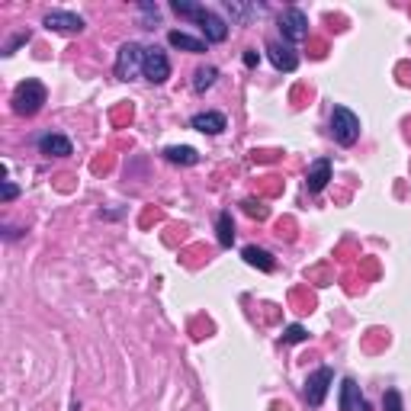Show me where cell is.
<instances>
[{
    "label": "cell",
    "instance_id": "obj_19",
    "mask_svg": "<svg viewBox=\"0 0 411 411\" xmlns=\"http://www.w3.org/2000/svg\"><path fill=\"white\" fill-rule=\"evenodd\" d=\"M171 10H173V13H180V16L199 19V16H203V10H206V6H203V4H190V0H173V4H171Z\"/></svg>",
    "mask_w": 411,
    "mask_h": 411
},
{
    "label": "cell",
    "instance_id": "obj_3",
    "mask_svg": "<svg viewBox=\"0 0 411 411\" xmlns=\"http://www.w3.org/2000/svg\"><path fill=\"white\" fill-rule=\"evenodd\" d=\"M141 61H145V49H141L138 42L119 45V51H116V68H113L116 77H119V81H132L141 71Z\"/></svg>",
    "mask_w": 411,
    "mask_h": 411
},
{
    "label": "cell",
    "instance_id": "obj_10",
    "mask_svg": "<svg viewBox=\"0 0 411 411\" xmlns=\"http://www.w3.org/2000/svg\"><path fill=\"white\" fill-rule=\"evenodd\" d=\"M190 126L196 128V132H203V135H218V132H225V128H228V119H225L222 113H215V109H206V113L193 116Z\"/></svg>",
    "mask_w": 411,
    "mask_h": 411
},
{
    "label": "cell",
    "instance_id": "obj_2",
    "mask_svg": "<svg viewBox=\"0 0 411 411\" xmlns=\"http://www.w3.org/2000/svg\"><path fill=\"white\" fill-rule=\"evenodd\" d=\"M331 135L338 145L350 148L360 138V116L347 106H334L331 109Z\"/></svg>",
    "mask_w": 411,
    "mask_h": 411
},
{
    "label": "cell",
    "instance_id": "obj_24",
    "mask_svg": "<svg viewBox=\"0 0 411 411\" xmlns=\"http://www.w3.org/2000/svg\"><path fill=\"white\" fill-rule=\"evenodd\" d=\"M16 183H10V180H4V203H10V199H16Z\"/></svg>",
    "mask_w": 411,
    "mask_h": 411
},
{
    "label": "cell",
    "instance_id": "obj_20",
    "mask_svg": "<svg viewBox=\"0 0 411 411\" xmlns=\"http://www.w3.org/2000/svg\"><path fill=\"white\" fill-rule=\"evenodd\" d=\"M305 338H308V331L302 325H289L286 331H283V340H286V344H302Z\"/></svg>",
    "mask_w": 411,
    "mask_h": 411
},
{
    "label": "cell",
    "instance_id": "obj_11",
    "mask_svg": "<svg viewBox=\"0 0 411 411\" xmlns=\"http://www.w3.org/2000/svg\"><path fill=\"white\" fill-rule=\"evenodd\" d=\"M328 180H331V161H328V158L312 161V164H308V173H305L308 193H321L328 186Z\"/></svg>",
    "mask_w": 411,
    "mask_h": 411
},
{
    "label": "cell",
    "instance_id": "obj_16",
    "mask_svg": "<svg viewBox=\"0 0 411 411\" xmlns=\"http://www.w3.org/2000/svg\"><path fill=\"white\" fill-rule=\"evenodd\" d=\"M241 257L250 263V267L263 270V273H270V270L276 267V260H273V257H270L263 248H254V244H250V248H244V250H241Z\"/></svg>",
    "mask_w": 411,
    "mask_h": 411
},
{
    "label": "cell",
    "instance_id": "obj_21",
    "mask_svg": "<svg viewBox=\"0 0 411 411\" xmlns=\"http://www.w3.org/2000/svg\"><path fill=\"white\" fill-rule=\"evenodd\" d=\"M382 408H385V411H405L398 389H389V392H385V395H382Z\"/></svg>",
    "mask_w": 411,
    "mask_h": 411
},
{
    "label": "cell",
    "instance_id": "obj_13",
    "mask_svg": "<svg viewBox=\"0 0 411 411\" xmlns=\"http://www.w3.org/2000/svg\"><path fill=\"white\" fill-rule=\"evenodd\" d=\"M340 411H366L363 392H360L357 379H350V376L340 382Z\"/></svg>",
    "mask_w": 411,
    "mask_h": 411
},
{
    "label": "cell",
    "instance_id": "obj_17",
    "mask_svg": "<svg viewBox=\"0 0 411 411\" xmlns=\"http://www.w3.org/2000/svg\"><path fill=\"white\" fill-rule=\"evenodd\" d=\"M215 231H218V244H222V248H231V244H235V222H231V212H218Z\"/></svg>",
    "mask_w": 411,
    "mask_h": 411
},
{
    "label": "cell",
    "instance_id": "obj_23",
    "mask_svg": "<svg viewBox=\"0 0 411 411\" xmlns=\"http://www.w3.org/2000/svg\"><path fill=\"white\" fill-rule=\"evenodd\" d=\"M244 209H248L250 215H257V218H263V215H267V209H263V206H257L254 199H248V203H244Z\"/></svg>",
    "mask_w": 411,
    "mask_h": 411
},
{
    "label": "cell",
    "instance_id": "obj_25",
    "mask_svg": "<svg viewBox=\"0 0 411 411\" xmlns=\"http://www.w3.org/2000/svg\"><path fill=\"white\" fill-rule=\"evenodd\" d=\"M257 61H260V51H254V49L244 51V64H248V68H257Z\"/></svg>",
    "mask_w": 411,
    "mask_h": 411
},
{
    "label": "cell",
    "instance_id": "obj_12",
    "mask_svg": "<svg viewBox=\"0 0 411 411\" xmlns=\"http://www.w3.org/2000/svg\"><path fill=\"white\" fill-rule=\"evenodd\" d=\"M267 55H270V61H273V68L276 71H295V64H299V58H295V51L289 49V45H283V42H267Z\"/></svg>",
    "mask_w": 411,
    "mask_h": 411
},
{
    "label": "cell",
    "instance_id": "obj_18",
    "mask_svg": "<svg viewBox=\"0 0 411 411\" xmlns=\"http://www.w3.org/2000/svg\"><path fill=\"white\" fill-rule=\"evenodd\" d=\"M215 77H218V68H215V64H203V68L196 71V77H193V90H196V93L209 90L212 83H215Z\"/></svg>",
    "mask_w": 411,
    "mask_h": 411
},
{
    "label": "cell",
    "instance_id": "obj_6",
    "mask_svg": "<svg viewBox=\"0 0 411 411\" xmlns=\"http://www.w3.org/2000/svg\"><path fill=\"white\" fill-rule=\"evenodd\" d=\"M141 74H145V81H151V83H164L167 77H171V61H167L164 51H161V49H145Z\"/></svg>",
    "mask_w": 411,
    "mask_h": 411
},
{
    "label": "cell",
    "instance_id": "obj_5",
    "mask_svg": "<svg viewBox=\"0 0 411 411\" xmlns=\"http://www.w3.org/2000/svg\"><path fill=\"white\" fill-rule=\"evenodd\" d=\"M280 32L286 42H302L308 36V16L299 6H289V10L280 13Z\"/></svg>",
    "mask_w": 411,
    "mask_h": 411
},
{
    "label": "cell",
    "instance_id": "obj_14",
    "mask_svg": "<svg viewBox=\"0 0 411 411\" xmlns=\"http://www.w3.org/2000/svg\"><path fill=\"white\" fill-rule=\"evenodd\" d=\"M167 42H171L173 49H180V51H193V55L206 51V39H196V36H190V32H180V29L167 32Z\"/></svg>",
    "mask_w": 411,
    "mask_h": 411
},
{
    "label": "cell",
    "instance_id": "obj_22",
    "mask_svg": "<svg viewBox=\"0 0 411 411\" xmlns=\"http://www.w3.org/2000/svg\"><path fill=\"white\" fill-rule=\"evenodd\" d=\"M23 42H29V32H19V36H13L10 42L4 45V55H13V51H16V49H19V45H23Z\"/></svg>",
    "mask_w": 411,
    "mask_h": 411
},
{
    "label": "cell",
    "instance_id": "obj_9",
    "mask_svg": "<svg viewBox=\"0 0 411 411\" xmlns=\"http://www.w3.org/2000/svg\"><path fill=\"white\" fill-rule=\"evenodd\" d=\"M36 145H39V151L49 154V158H68V154L74 151L71 138H64V135H58V132H45V135H39Z\"/></svg>",
    "mask_w": 411,
    "mask_h": 411
},
{
    "label": "cell",
    "instance_id": "obj_1",
    "mask_svg": "<svg viewBox=\"0 0 411 411\" xmlns=\"http://www.w3.org/2000/svg\"><path fill=\"white\" fill-rule=\"evenodd\" d=\"M45 100H49V90H45V83L36 81V77H26V81L16 83V90H13V113L36 116L39 109H42Z\"/></svg>",
    "mask_w": 411,
    "mask_h": 411
},
{
    "label": "cell",
    "instance_id": "obj_8",
    "mask_svg": "<svg viewBox=\"0 0 411 411\" xmlns=\"http://www.w3.org/2000/svg\"><path fill=\"white\" fill-rule=\"evenodd\" d=\"M196 23H199V29H203L206 42H225V39H228V23H225L218 13L203 10V16H199Z\"/></svg>",
    "mask_w": 411,
    "mask_h": 411
},
{
    "label": "cell",
    "instance_id": "obj_15",
    "mask_svg": "<svg viewBox=\"0 0 411 411\" xmlns=\"http://www.w3.org/2000/svg\"><path fill=\"white\" fill-rule=\"evenodd\" d=\"M164 158L171 161V164H183V167L199 164V151H196V148H190V145H171V148H164Z\"/></svg>",
    "mask_w": 411,
    "mask_h": 411
},
{
    "label": "cell",
    "instance_id": "obj_7",
    "mask_svg": "<svg viewBox=\"0 0 411 411\" xmlns=\"http://www.w3.org/2000/svg\"><path fill=\"white\" fill-rule=\"evenodd\" d=\"M42 23L45 29H55V32H81L87 26L81 13H71V10H49Z\"/></svg>",
    "mask_w": 411,
    "mask_h": 411
},
{
    "label": "cell",
    "instance_id": "obj_4",
    "mask_svg": "<svg viewBox=\"0 0 411 411\" xmlns=\"http://www.w3.org/2000/svg\"><path fill=\"white\" fill-rule=\"evenodd\" d=\"M331 382H334L331 366H321V370H315L312 376L305 379V389H302L305 402L312 405V408H318V405L325 402V395H328V389H331Z\"/></svg>",
    "mask_w": 411,
    "mask_h": 411
}]
</instances>
